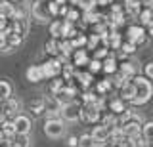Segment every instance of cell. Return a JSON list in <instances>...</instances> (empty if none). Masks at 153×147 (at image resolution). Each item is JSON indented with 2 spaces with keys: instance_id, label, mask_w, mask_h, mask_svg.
I'll use <instances>...</instances> for the list:
<instances>
[{
  "instance_id": "17",
  "label": "cell",
  "mask_w": 153,
  "mask_h": 147,
  "mask_svg": "<svg viewBox=\"0 0 153 147\" xmlns=\"http://www.w3.org/2000/svg\"><path fill=\"white\" fill-rule=\"evenodd\" d=\"M119 73L124 78H134L138 75V67L134 61H123V63H119Z\"/></svg>"
},
{
  "instance_id": "7",
  "label": "cell",
  "mask_w": 153,
  "mask_h": 147,
  "mask_svg": "<svg viewBox=\"0 0 153 147\" xmlns=\"http://www.w3.org/2000/svg\"><path fill=\"white\" fill-rule=\"evenodd\" d=\"M147 38V31L143 29V25H130L126 29V40L132 44H143Z\"/></svg>"
},
{
  "instance_id": "42",
  "label": "cell",
  "mask_w": 153,
  "mask_h": 147,
  "mask_svg": "<svg viewBox=\"0 0 153 147\" xmlns=\"http://www.w3.org/2000/svg\"><path fill=\"white\" fill-rule=\"evenodd\" d=\"M48 6H50L52 17H57V16H59V6H61V4H57L56 0H50V2H48Z\"/></svg>"
},
{
  "instance_id": "24",
  "label": "cell",
  "mask_w": 153,
  "mask_h": 147,
  "mask_svg": "<svg viewBox=\"0 0 153 147\" xmlns=\"http://www.w3.org/2000/svg\"><path fill=\"white\" fill-rule=\"evenodd\" d=\"M113 90V84H111V77L109 78H105V80H100L98 84H96V94L98 96H107V92H111Z\"/></svg>"
},
{
  "instance_id": "14",
  "label": "cell",
  "mask_w": 153,
  "mask_h": 147,
  "mask_svg": "<svg viewBox=\"0 0 153 147\" xmlns=\"http://www.w3.org/2000/svg\"><path fill=\"white\" fill-rule=\"evenodd\" d=\"M25 77H27L29 82H33V84L46 80V78H44V71H42V63H40V65H31V67L27 69Z\"/></svg>"
},
{
  "instance_id": "33",
  "label": "cell",
  "mask_w": 153,
  "mask_h": 147,
  "mask_svg": "<svg viewBox=\"0 0 153 147\" xmlns=\"http://www.w3.org/2000/svg\"><path fill=\"white\" fill-rule=\"evenodd\" d=\"M71 42H73V48L79 50V48H86V42H88V36L82 35V33H79V35L75 36V38H71Z\"/></svg>"
},
{
  "instance_id": "13",
  "label": "cell",
  "mask_w": 153,
  "mask_h": 147,
  "mask_svg": "<svg viewBox=\"0 0 153 147\" xmlns=\"http://www.w3.org/2000/svg\"><path fill=\"white\" fill-rule=\"evenodd\" d=\"M88 61H90V58H88V50L86 48H79V50H75L73 54H71V63H73L76 69L88 65Z\"/></svg>"
},
{
  "instance_id": "25",
  "label": "cell",
  "mask_w": 153,
  "mask_h": 147,
  "mask_svg": "<svg viewBox=\"0 0 153 147\" xmlns=\"http://www.w3.org/2000/svg\"><path fill=\"white\" fill-rule=\"evenodd\" d=\"M12 96H13L12 84H10L6 78H0V101H4V99H8V98H12Z\"/></svg>"
},
{
  "instance_id": "44",
  "label": "cell",
  "mask_w": 153,
  "mask_h": 147,
  "mask_svg": "<svg viewBox=\"0 0 153 147\" xmlns=\"http://www.w3.org/2000/svg\"><path fill=\"white\" fill-rule=\"evenodd\" d=\"M143 75H146L147 78H151V80H153V61H149V63L143 67Z\"/></svg>"
},
{
  "instance_id": "47",
  "label": "cell",
  "mask_w": 153,
  "mask_h": 147,
  "mask_svg": "<svg viewBox=\"0 0 153 147\" xmlns=\"http://www.w3.org/2000/svg\"><path fill=\"white\" fill-rule=\"evenodd\" d=\"M98 4H102V6H107V4H113V0H96Z\"/></svg>"
},
{
  "instance_id": "21",
  "label": "cell",
  "mask_w": 153,
  "mask_h": 147,
  "mask_svg": "<svg viewBox=\"0 0 153 147\" xmlns=\"http://www.w3.org/2000/svg\"><path fill=\"white\" fill-rule=\"evenodd\" d=\"M107 111L115 113V115H121V113L126 111V101L123 98H113L111 101L107 103Z\"/></svg>"
},
{
  "instance_id": "43",
  "label": "cell",
  "mask_w": 153,
  "mask_h": 147,
  "mask_svg": "<svg viewBox=\"0 0 153 147\" xmlns=\"http://www.w3.org/2000/svg\"><path fill=\"white\" fill-rule=\"evenodd\" d=\"M117 147H138V143H136V140H134V137H124V140Z\"/></svg>"
},
{
  "instance_id": "54",
  "label": "cell",
  "mask_w": 153,
  "mask_h": 147,
  "mask_svg": "<svg viewBox=\"0 0 153 147\" xmlns=\"http://www.w3.org/2000/svg\"><path fill=\"white\" fill-rule=\"evenodd\" d=\"M105 147H117V145H113V143H111V145H105Z\"/></svg>"
},
{
  "instance_id": "40",
  "label": "cell",
  "mask_w": 153,
  "mask_h": 147,
  "mask_svg": "<svg viewBox=\"0 0 153 147\" xmlns=\"http://www.w3.org/2000/svg\"><path fill=\"white\" fill-rule=\"evenodd\" d=\"M134 52H136V44H132V42H128V40H124L121 44V54L123 55H132Z\"/></svg>"
},
{
  "instance_id": "6",
  "label": "cell",
  "mask_w": 153,
  "mask_h": 147,
  "mask_svg": "<svg viewBox=\"0 0 153 147\" xmlns=\"http://www.w3.org/2000/svg\"><path fill=\"white\" fill-rule=\"evenodd\" d=\"M0 111H2V115L6 117V118H13V117L19 115V111H21V101L12 96V98H8V99H4V101H2Z\"/></svg>"
},
{
  "instance_id": "11",
  "label": "cell",
  "mask_w": 153,
  "mask_h": 147,
  "mask_svg": "<svg viewBox=\"0 0 153 147\" xmlns=\"http://www.w3.org/2000/svg\"><path fill=\"white\" fill-rule=\"evenodd\" d=\"M121 126H123V132H124L126 137L138 140V137L142 136V122H138V120H128V122H124Z\"/></svg>"
},
{
  "instance_id": "39",
  "label": "cell",
  "mask_w": 153,
  "mask_h": 147,
  "mask_svg": "<svg viewBox=\"0 0 153 147\" xmlns=\"http://www.w3.org/2000/svg\"><path fill=\"white\" fill-rule=\"evenodd\" d=\"M109 54H111V52H109V48H107V46H102V44H100L98 48L94 50V58H96V59H102V61L107 58Z\"/></svg>"
},
{
  "instance_id": "10",
  "label": "cell",
  "mask_w": 153,
  "mask_h": 147,
  "mask_svg": "<svg viewBox=\"0 0 153 147\" xmlns=\"http://www.w3.org/2000/svg\"><path fill=\"white\" fill-rule=\"evenodd\" d=\"M12 120H13V124H16L17 134H31V128H33L31 117L21 115V113H19V115H17V117H13Z\"/></svg>"
},
{
  "instance_id": "50",
  "label": "cell",
  "mask_w": 153,
  "mask_h": 147,
  "mask_svg": "<svg viewBox=\"0 0 153 147\" xmlns=\"http://www.w3.org/2000/svg\"><path fill=\"white\" fill-rule=\"evenodd\" d=\"M4 120H6V117H4V115H2V111H0V124H2Z\"/></svg>"
},
{
  "instance_id": "3",
  "label": "cell",
  "mask_w": 153,
  "mask_h": 147,
  "mask_svg": "<svg viewBox=\"0 0 153 147\" xmlns=\"http://www.w3.org/2000/svg\"><path fill=\"white\" fill-rule=\"evenodd\" d=\"M50 0H33L31 2V17L38 23H50L52 13H50V6H48Z\"/></svg>"
},
{
  "instance_id": "49",
  "label": "cell",
  "mask_w": 153,
  "mask_h": 147,
  "mask_svg": "<svg viewBox=\"0 0 153 147\" xmlns=\"http://www.w3.org/2000/svg\"><path fill=\"white\" fill-rule=\"evenodd\" d=\"M147 35H149V36H151V38H153V23H151V25H149V27H147Z\"/></svg>"
},
{
  "instance_id": "37",
  "label": "cell",
  "mask_w": 153,
  "mask_h": 147,
  "mask_svg": "<svg viewBox=\"0 0 153 147\" xmlns=\"http://www.w3.org/2000/svg\"><path fill=\"white\" fill-rule=\"evenodd\" d=\"M13 141H16L19 147H31V134H17Z\"/></svg>"
},
{
  "instance_id": "22",
  "label": "cell",
  "mask_w": 153,
  "mask_h": 147,
  "mask_svg": "<svg viewBox=\"0 0 153 147\" xmlns=\"http://www.w3.org/2000/svg\"><path fill=\"white\" fill-rule=\"evenodd\" d=\"M124 132H123V126L119 124V126H113L111 130H109V143H113V145H119L121 141L124 140Z\"/></svg>"
},
{
  "instance_id": "31",
  "label": "cell",
  "mask_w": 153,
  "mask_h": 147,
  "mask_svg": "<svg viewBox=\"0 0 153 147\" xmlns=\"http://www.w3.org/2000/svg\"><path fill=\"white\" fill-rule=\"evenodd\" d=\"M121 44H123V38L117 31H109V48L111 50H121Z\"/></svg>"
},
{
  "instance_id": "32",
  "label": "cell",
  "mask_w": 153,
  "mask_h": 147,
  "mask_svg": "<svg viewBox=\"0 0 153 147\" xmlns=\"http://www.w3.org/2000/svg\"><path fill=\"white\" fill-rule=\"evenodd\" d=\"M61 27H63V19H56L50 23V35L52 38H61Z\"/></svg>"
},
{
  "instance_id": "8",
  "label": "cell",
  "mask_w": 153,
  "mask_h": 147,
  "mask_svg": "<svg viewBox=\"0 0 153 147\" xmlns=\"http://www.w3.org/2000/svg\"><path fill=\"white\" fill-rule=\"evenodd\" d=\"M73 80L76 82V86H79L80 90H88V88L94 84V75L90 73L88 69H86V71L75 69V77H73Z\"/></svg>"
},
{
  "instance_id": "51",
  "label": "cell",
  "mask_w": 153,
  "mask_h": 147,
  "mask_svg": "<svg viewBox=\"0 0 153 147\" xmlns=\"http://www.w3.org/2000/svg\"><path fill=\"white\" fill-rule=\"evenodd\" d=\"M4 140H6V137H4V134H2V130H0V143H2Z\"/></svg>"
},
{
  "instance_id": "27",
  "label": "cell",
  "mask_w": 153,
  "mask_h": 147,
  "mask_svg": "<svg viewBox=\"0 0 153 147\" xmlns=\"http://www.w3.org/2000/svg\"><path fill=\"white\" fill-rule=\"evenodd\" d=\"M138 19H140V25L149 27L153 23V10L151 8H143V10L140 12V16H138Z\"/></svg>"
},
{
  "instance_id": "52",
  "label": "cell",
  "mask_w": 153,
  "mask_h": 147,
  "mask_svg": "<svg viewBox=\"0 0 153 147\" xmlns=\"http://www.w3.org/2000/svg\"><path fill=\"white\" fill-rule=\"evenodd\" d=\"M12 147H19V145L16 143V141H12Z\"/></svg>"
},
{
  "instance_id": "28",
  "label": "cell",
  "mask_w": 153,
  "mask_h": 147,
  "mask_svg": "<svg viewBox=\"0 0 153 147\" xmlns=\"http://www.w3.org/2000/svg\"><path fill=\"white\" fill-rule=\"evenodd\" d=\"M44 50H46V54L50 55V58H57L59 55V44H57V38H50L46 42V46H44Z\"/></svg>"
},
{
  "instance_id": "34",
  "label": "cell",
  "mask_w": 153,
  "mask_h": 147,
  "mask_svg": "<svg viewBox=\"0 0 153 147\" xmlns=\"http://www.w3.org/2000/svg\"><path fill=\"white\" fill-rule=\"evenodd\" d=\"M142 136L146 137L149 143H153V122H143L142 124Z\"/></svg>"
},
{
  "instance_id": "9",
  "label": "cell",
  "mask_w": 153,
  "mask_h": 147,
  "mask_svg": "<svg viewBox=\"0 0 153 147\" xmlns=\"http://www.w3.org/2000/svg\"><path fill=\"white\" fill-rule=\"evenodd\" d=\"M92 137H94V141H96V145H105V143H109V128L107 126H103L102 122L100 124H96L92 128Z\"/></svg>"
},
{
  "instance_id": "20",
  "label": "cell",
  "mask_w": 153,
  "mask_h": 147,
  "mask_svg": "<svg viewBox=\"0 0 153 147\" xmlns=\"http://www.w3.org/2000/svg\"><path fill=\"white\" fill-rule=\"evenodd\" d=\"M142 12V0H124V13L138 17Z\"/></svg>"
},
{
  "instance_id": "1",
  "label": "cell",
  "mask_w": 153,
  "mask_h": 147,
  "mask_svg": "<svg viewBox=\"0 0 153 147\" xmlns=\"http://www.w3.org/2000/svg\"><path fill=\"white\" fill-rule=\"evenodd\" d=\"M134 80V86H136V94H134V99H132V105L138 107V105H146L147 101L153 98V84L147 80V77L143 75H136V77L132 78Z\"/></svg>"
},
{
  "instance_id": "16",
  "label": "cell",
  "mask_w": 153,
  "mask_h": 147,
  "mask_svg": "<svg viewBox=\"0 0 153 147\" xmlns=\"http://www.w3.org/2000/svg\"><path fill=\"white\" fill-rule=\"evenodd\" d=\"M29 111L31 115L35 117H40V115H46V98H36L29 103Z\"/></svg>"
},
{
  "instance_id": "36",
  "label": "cell",
  "mask_w": 153,
  "mask_h": 147,
  "mask_svg": "<svg viewBox=\"0 0 153 147\" xmlns=\"http://www.w3.org/2000/svg\"><path fill=\"white\" fill-rule=\"evenodd\" d=\"M100 44H102V36L94 33V35H90V36H88V42H86V50H96Z\"/></svg>"
},
{
  "instance_id": "35",
  "label": "cell",
  "mask_w": 153,
  "mask_h": 147,
  "mask_svg": "<svg viewBox=\"0 0 153 147\" xmlns=\"http://www.w3.org/2000/svg\"><path fill=\"white\" fill-rule=\"evenodd\" d=\"M76 147H96V141H94L92 134H82L79 137V145Z\"/></svg>"
},
{
  "instance_id": "41",
  "label": "cell",
  "mask_w": 153,
  "mask_h": 147,
  "mask_svg": "<svg viewBox=\"0 0 153 147\" xmlns=\"http://www.w3.org/2000/svg\"><path fill=\"white\" fill-rule=\"evenodd\" d=\"M86 67H88V71L92 75H96L98 73V71H102V59H96V58H92L88 61V65H86Z\"/></svg>"
},
{
  "instance_id": "55",
  "label": "cell",
  "mask_w": 153,
  "mask_h": 147,
  "mask_svg": "<svg viewBox=\"0 0 153 147\" xmlns=\"http://www.w3.org/2000/svg\"><path fill=\"white\" fill-rule=\"evenodd\" d=\"M96 147H103V145H96Z\"/></svg>"
},
{
  "instance_id": "48",
  "label": "cell",
  "mask_w": 153,
  "mask_h": 147,
  "mask_svg": "<svg viewBox=\"0 0 153 147\" xmlns=\"http://www.w3.org/2000/svg\"><path fill=\"white\" fill-rule=\"evenodd\" d=\"M0 147H12V141H10V140H4L2 143H0Z\"/></svg>"
},
{
  "instance_id": "26",
  "label": "cell",
  "mask_w": 153,
  "mask_h": 147,
  "mask_svg": "<svg viewBox=\"0 0 153 147\" xmlns=\"http://www.w3.org/2000/svg\"><path fill=\"white\" fill-rule=\"evenodd\" d=\"M102 124L107 126L109 130H111L113 126H119V115H115V113H111V111L103 113L102 115Z\"/></svg>"
},
{
  "instance_id": "56",
  "label": "cell",
  "mask_w": 153,
  "mask_h": 147,
  "mask_svg": "<svg viewBox=\"0 0 153 147\" xmlns=\"http://www.w3.org/2000/svg\"><path fill=\"white\" fill-rule=\"evenodd\" d=\"M0 2H2V0H0Z\"/></svg>"
},
{
  "instance_id": "29",
  "label": "cell",
  "mask_w": 153,
  "mask_h": 147,
  "mask_svg": "<svg viewBox=\"0 0 153 147\" xmlns=\"http://www.w3.org/2000/svg\"><path fill=\"white\" fill-rule=\"evenodd\" d=\"M65 80L61 78V77H56V78H52L50 80V94L52 96H57V94L61 92V90H63V86H65Z\"/></svg>"
},
{
  "instance_id": "30",
  "label": "cell",
  "mask_w": 153,
  "mask_h": 147,
  "mask_svg": "<svg viewBox=\"0 0 153 147\" xmlns=\"http://www.w3.org/2000/svg\"><path fill=\"white\" fill-rule=\"evenodd\" d=\"M75 65L73 63H63V69H61V78L65 80V82H69V80H73V77H75Z\"/></svg>"
},
{
  "instance_id": "46",
  "label": "cell",
  "mask_w": 153,
  "mask_h": 147,
  "mask_svg": "<svg viewBox=\"0 0 153 147\" xmlns=\"http://www.w3.org/2000/svg\"><path fill=\"white\" fill-rule=\"evenodd\" d=\"M142 6L143 8H151L153 10V0H142Z\"/></svg>"
},
{
  "instance_id": "15",
  "label": "cell",
  "mask_w": 153,
  "mask_h": 147,
  "mask_svg": "<svg viewBox=\"0 0 153 147\" xmlns=\"http://www.w3.org/2000/svg\"><path fill=\"white\" fill-rule=\"evenodd\" d=\"M134 94H136V86H134V80H126L121 88H119V98H123L124 101H130L134 99Z\"/></svg>"
},
{
  "instance_id": "4",
  "label": "cell",
  "mask_w": 153,
  "mask_h": 147,
  "mask_svg": "<svg viewBox=\"0 0 153 147\" xmlns=\"http://www.w3.org/2000/svg\"><path fill=\"white\" fill-rule=\"evenodd\" d=\"M59 117L63 118L65 122H79L80 118H82V105H79L76 101L65 103V105H61Z\"/></svg>"
},
{
  "instance_id": "23",
  "label": "cell",
  "mask_w": 153,
  "mask_h": 147,
  "mask_svg": "<svg viewBox=\"0 0 153 147\" xmlns=\"http://www.w3.org/2000/svg\"><path fill=\"white\" fill-rule=\"evenodd\" d=\"M13 13H16V6H13V2H10V0H2V2H0V16L6 17V19H12Z\"/></svg>"
},
{
  "instance_id": "2",
  "label": "cell",
  "mask_w": 153,
  "mask_h": 147,
  "mask_svg": "<svg viewBox=\"0 0 153 147\" xmlns=\"http://www.w3.org/2000/svg\"><path fill=\"white\" fill-rule=\"evenodd\" d=\"M42 130H44L46 137H50V140H59V137H63V134H65V120L61 117L46 118Z\"/></svg>"
},
{
  "instance_id": "19",
  "label": "cell",
  "mask_w": 153,
  "mask_h": 147,
  "mask_svg": "<svg viewBox=\"0 0 153 147\" xmlns=\"http://www.w3.org/2000/svg\"><path fill=\"white\" fill-rule=\"evenodd\" d=\"M0 130H2V134H4V137H6V140H10V141L16 140L17 130H16V124H13L12 118H6V120L2 122V124H0Z\"/></svg>"
},
{
  "instance_id": "38",
  "label": "cell",
  "mask_w": 153,
  "mask_h": 147,
  "mask_svg": "<svg viewBox=\"0 0 153 147\" xmlns=\"http://www.w3.org/2000/svg\"><path fill=\"white\" fill-rule=\"evenodd\" d=\"M80 19V12L76 10V8H69L65 13V21H69V23H76Z\"/></svg>"
},
{
  "instance_id": "18",
  "label": "cell",
  "mask_w": 153,
  "mask_h": 147,
  "mask_svg": "<svg viewBox=\"0 0 153 147\" xmlns=\"http://www.w3.org/2000/svg\"><path fill=\"white\" fill-rule=\"evenodd\" d=\"M102 71H103L105 75H109V77H111V75H115V73L119 71V63H117V59H115L113 54H109L107 58L102 61Z\"/></svg>"
},
{
  "instance_id": "12",
  "label": "cell",
  "mask_w": 153,
  "mask_h": 147,
  "mask_svg": "<svg viewBox=\"0 0 153 147\" xmlns=\"http://www.w3.org/2000/svg\"><path fill=\"white\" fill-rule=\"evenodd\" d=\"M59 113H61V103H59V99L50 94V98H46V118L59 117Z\"/></svg>"
},
{
  "instance_id": "5",
  "label": "cell",
  "mask_w": 153,
  "mask_h": 147,
  "mask_svg": "<svg viewBox=\"0 0 153 147\" xmlns=\"http://www.w3.org/2000/svg\"><path fill=\"white\" fill-rule=\"evenodd\" d=\"M61 69H63V63H61V61L57 59V58H50V59H46L44 63H42L44 78H48V80L59 77V75H61Z\"/></svg>"
},
{
  "instance_id": "45",
  "label": "cell",
  "mask_w": 153,
  "mask_h": 147,
  "mask_svg": "<svg viewBox=\"0 0 153 147\" xmlns=\"http://www.w3.org/2000/svg\"><path fill=\"white\" fill-rule=\"evenodd\" d=\"M67 145H69V147H76V145H79V137H76V136H69Z\"/></svg>"
},
{
  "instance_id": "53",
  "label": "cell",
  "mask_w": 153,
  "mask_h": 147,
  "mask_svg": "<svg viewBox=\"0 0 153 147\" xmlns=\"http://www.w3.org/2000/svg\"><path fill=\"white\" fill-rule=\"evenodd\" d=\"M10 2H21V0H10Z\"/></svg>"
}]
</instances>
